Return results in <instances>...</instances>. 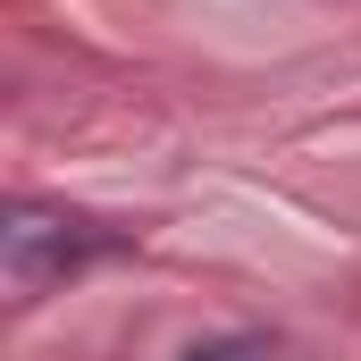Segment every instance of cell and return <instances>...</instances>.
<instances>
[{
  "label": "cell",
  "instance_id": "6da1fadb",
  "mask_svg": "<svg viewBox=\"0 0 361 361\" xmlns=\"http://www.w3.org/2000/svg\"><path fill=\"white\" fill-rule=\"evenodd\" d=\"M0 252H8V286H17V294H42V286H59V277L126 252V235L101 227V219H76V210H34V202H25V210L8 219Z\"/></svg>",
  "mask_w": 361,
  "mask_h": 361
},
{
  "label": "cell",
  "instance_id": "7a4b0ae2",
  "mask_svg": "<svg viewBox=\"0 0 361 361\" xmlns=\"http://www.w3.org/2000/svg\"><path fill=\"white\" fill-rule=\"evenodd\" d=\"M177 361H277V336H202Z\"/></svg>",
  "mask_w": 361,
  "mask_h": 361
}]
</instances>
